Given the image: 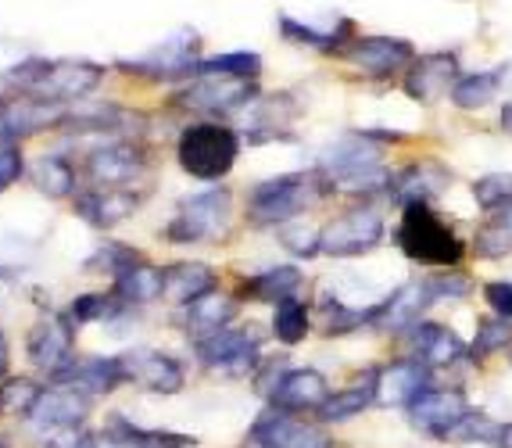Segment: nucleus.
<instances>
[{
	"label": "nucleus",
	"mask_w": 512,
	"mask_h": 448,
	"mask_svg": "<svg viewBox=\"0 0 512 448\" xmlns=\"http://www.w3.org/2000/svg\"><path fill=\"white\" fill-rule=\"evenodd\" d=\"M319 169L344 190H387L391 173L384 169V147L373 133H351L323 151Z\"/></svg>",
	"instance_id": "5"
},
{
	"label": "nucleus",
	"mask_w": 512,
	"mask_h": 448,
	"mask_svg": "<svg viewBox=\"0 0 512 448\" xmlns=\"http://www.w3.org/2000/svg\"><path fill=\"white\" fill-rule=\"evenodd\" d=\"M473 201H477V208H484L487 216L498 212V208H505L512 201V173L480 176V180L473 183Z\"/></svg>",
	"instance_id": "42"
},
{
	"label": "nucleus",
	"mask_w": 512,
	"mask_h": 448,
	"mask_svg": "<svg viewBox=\"0 0 512 448\" xmlns=\"http://www.w3.org/2000/svg\"><path fill=\"white\" fill-rule=\"evenodd\" d=\"M29 180L40 194L47 198H72L76 194V165L65 162L58 155H40L33 165H29Z\"/></svg>",
	"instance_id": "33"
},
{
	"label": "nucleus",
	"mask_w": 512,
	"mask_h": 448,
	"mask_svg": "<svg viewBox=\"0 0 512 448\" xmlns=\"http://www.w3.org/2000/svg\"><path fill=\"white\" fill-rule=\"evenodd\" d=\"M512 345V319H484L477 327V337H473V348L470 352L477 355V359H487V355L495 352H505V348Z\"/></svg>",
	"instance_id": "43"
},
{
	"label": "nucleus",
	"mask_w": 512,
	"mask_h": 448,
	"mask_svg": "<svg viewBox=\"0 0 512 448\" xmlns=\"http://www.w3.org/2000/svg\"><path fill=\"white\" fill-rule=\"evenodd\" d=\"M384 241V216L373 205H355L323 226L326 259H355Z\"/></svg>",
	"instance_id": "8"
},
{
	"label": "nucleus",
	"mask_w": 512,
	"mask_h": 448,
	"mask_svg": "<svg viewBox=\"0 0 512 448\" xmlns=\"http://www.w3.org/2000/svg\"><path fill=\"white\" fill-rule=\"evenodd\" d=\"M330 398V384L319 370L312 366H301V370H287L283 380L276 384V391L269 395V405L280 409V413H319L323 402Z\"/></svg>",
	"instance_id": "20"
},
{
	"label": "nucleus",
	"mask_w": 512,
	"mask_h": 448,
	"mask_svg": "<svg viewBox=\"0 0 512 448\" xmlns=\"http://www.w3.org/2000/svg\"><path fill=\"white\" fill-rule=\"evenodd\" d=\"M452 187V173L437 162H416V165H405L402 173L391 176V194L394 201H402V205H416V201H427L437 198L441 190Z\"/></svg>",
	"instance_id": "25"
},
{
	"label": "nucleus",
	"mask_w": 512,
	"mask_h": 448,
	"mask_svg": "<svg viewBox=\"0 0 512 448\" xmlns=\"http://www.w3.org/2000/svg\"><path fill=\"white\" fill-rule=\"evenodd\" d=\"M126 380L140 384L144 391L154 395H176L187 384V373H183L180 359H172L169 352H158V348H133V352L119 355Z\"/></svg>",
	"instance_id": "17"
},
{
	"label": "nucleus",
	"mask_w": 512,
	"mask_h": 448,
	"mask_svg": "<svg viewBox=\"0 0 512 448\" xmlns=\"http://www.w3.org/2000/svg\"><path fill=\"white\" fill-rule=\"evenodd\" d=\"M197 359L205 362L208 370L226 373V377H251L258 366V337L255 330H237L226 327L219 334L197 341Z\"/></svg>",
	"instance_id": "12"
},
{
	"label": "nucleus",
	"mask_w": 512,
	"mask_h": 448,
	"mask_svg": "<svg viewBox=\"0 0 512 448\" xmlns=\"http://www.w3.org/2000/svg\"><path fill=\"white\" fill-rule=\"evenodd\" d=\"M104 438L122 448H194L197 445L194 434L162 431V427H140V423H129L126 416H111Z\"/></svg>",
	"instance_id": "30"
},
{
	"label": "nucleus",
	"mask_w": 512,
	"mask_h": 448,
	"mask_svg": "<svg viewBox=\"0 0 512 448\" xmlns=\"http://www.w3.org/2000/svg\"><path fill=\"white\" fill-rule=\"evenodd\" d=\"M398 248H402L405 259L434 269H455L466 255V244L459 241V233L444 223L427 201L405 205L402 226H398Z\"/></svg>",
	"instance_id": "4"
},
{
	"label": "nucleus",
	"mask_w": 512,
	"mask_h": 448,
	"mask_svg": "<svg viewBox=\"0 0 512 448\" xmlns=\"http://www.w3.org/2000/svg\"><path fill=\"white\" fill-rule=\"evenodd\" d=\"M147 169H151V155L137 137L94 147L83 162V176L90 180V187H133Z\"/></svg>",
	"instance_id": "9"
},
{
	"label": "nucleus",
	"mask_w": 512,
	"mask_h": 448,
	"mask_svg": "<svg viewBox=\"0 0 512 448\" xmlns=\"http://www.w3.org/2000/svg\"><path fill=\"white\" fill-rule=\"evenodd\" d=\"M301 291V269L294 266H273L258 276H248L244 287H240V298H251V302H273L280 305L283 298H294Z\"/></svg>",
	"instance_id": "32"
},
{
	"label": "nucleus",
	"mask_w": 512,
	"mask_h": 448,
	"mask_svg": "<svg viewBox=\"0 0 512 448\" xmlns=\"http://www.w3.org/2000/svg\"><path fill=\"white\" fill-rule=\"evenodd\" d=\"M86 413H90V398H86L83 391L54 384V388L43 391L33 416H29V423H33L36 431L54 434V431H69V427H83Z\"/></svg>",
	"instance_id": "21"
},
{
	"label": "nucleus",
	"mask_w": 512,
	"mask_h": 448,
	"mask_svg": "<svg viewBox=\"0 0 512 448\" xmlns=\"http://www.w3.org/2000/svg\"><path fill=\"white\" fill-rule=\"evenodd\" d=\"M473 251H477L480 259H505V255H512V201L487 216V223L473 237Z\"/></svg>",
	"instance_id": "34"
},
{
	"label": "nucleus",
	"mask_w": 512,
	"mask_h": 448,
	"mask_svg": "<svg viewBox=\"0 0 512 448\" xmlns=\"http://www.w3.org/2000/svg\"><path fill=\"white\" fill-rule=\"evenodd\" d=\"M498 427H502V423L487 420L484 413H470V416H462V420L455 423V431L448 434V441H487V445H495Z\"/></svg>",
	"instance_id": "44"
},
{
	"label": "nucleus",
	"mask_w": 512,
	"mask_h": 448,
	"mask_svg": "<svg viewBox=\"0 0 512 448\" xmlns=\"http://www.w3.org/2000/svg\"><path fill=\"white\" fill-rule=\"evenodd\" d=\"M144 259L137 248H129V244H104V248H97V255L90 262H86V269H104L108 276H115L119 269H126L129 262Z\"/></svg>",
	"instance_id": "45"
},
{
	"label": "nucleus",
	"mask_w": 512,
	"mask_h": 448,
	"mask_svg": "<svg viewBox=\"0 0 512 448\" xmlns=\"http://www.w3.org/2000/svg\"><path fill=\"white\" fill-rule=\"evenodd\" d=\"M26 173H29V165H26V158H22V151H18V144H0V194L8 187H15Z\"/></svg>",
	"instance_id": "47"
},
{
	"label": "nucleus",
	"mask_w": 512,
	"mask_h": 448,
	"mask_svg": "<svg viewBox=\"0 0 512 448\" xmlns=\"http://www.w3.org/2000/svg\"><path fill=\"white\" fill-rule=\"evenodd\" d=\"M144 205V190L137 187H90L76 190V216L97 230H111Z\"/></svg>",
	"instance_id": "18"
},
{
	"label": "nucleus",
	"mask_w": 512,
	"mask_h": 448,
	"mask_svg": "<svg viewBox=\"0 0 512 448\" xmlns=\"http://www.w3.org/2000/svg\"><path fill=\"white\" fill-rule=\"evenodd\" d=\"M276 241L291 251L294 259H316V255H323V226H316L305 216H294L276 226Z\"/></svg>",
	"instance_id": "35"
},
{
	"label": "nucleus",
	"mask_w": 512,
	"mask_h": 448,
	"mask_svg": "<svg viewBox=\"0 0 512 448\" xmlns=\"http://www.w3.org/2000/svg\"><path fill=\"white\" fill-rule=\"evenodd\" d=\"M18 276V269H11V266H0V284H8V280H15Z\"/></svg>",
	"instance_id": "53"
},
{
	"label": "nucleus",
	"mask_w": 512,
	"mask_h": 448,
	"mask_svg": "<svg viewBox=\"0 0 512 448\" xmlns=\"http://www.w3.org/2000/svg\"><path fill=\"white\" fill-rule=\"evenodd\" d=\"M459 54L452 51H434V54H423L409 65L405 72V94L409 101L416 104H434L441 101L444 94H452L455 83H459Z\"/></svg>",
	"instance_id": "15"
},
{
	"label": "nucleus",
	"mask_w": 512,
	"mask_h": 448,
	"mask_svg": "<svg viewBox=\"0 0 512 448\" xmlns=\"http://www.w3.org/2000/svg\"><path fill=\"white\" fill-rule=\"evenodd\" d=\"M412 352L416 359L427 366V370H444V366H455V362L466 355V345L459 341L452 327L444 323H419L412 330Z\"/></svg>",
	"instance_id": "28"
},
{
	"label": "nucleus",
	"mask_w": 512,
	"mask_h": 448,
	"mask_svg": "<svg viewBox=\"0 0 512 448\" xmlns=\"http://www.w3.org/2000/svg\"><path fill=\"white\" fill-rule=\"evenodd\" d=\"M255 448H333V438L316 423L294 420L291 413L265 409L251 427Z\"/></svg>",
	"instance_id": "14"
},
{
	"label": "nucleus",
	"mask_w": 512,
	"mask_h": 448,
	"mask_svg": "<svg viewBox=\"0 0 512 448\" xmlns=\"http://www.w3.org/2000/svg\"><path fill=\"white\" fill-rule=\"evenodd\" d=\"M484 302L502 319H512V280H491L484 287Z\"/></svg>",
	"instance_id": "49"
},
{
	"label": "nucleus",
	"mask_w": 512,
	"mask_h": 448,
	"mask_svg": "<svg viewBox=\"0 0 512 448\" xmlns=\"http://www.w3.org/2000/svg\"><path fill=\"white\" fill-rule=\"evenodd\" d=\"M126 380V370H122V359H104V355H90V359H72V366L54 377V384L61 388H76L83 391L86 398L108 395Z\"/></svg>",
	"instance_id": "23"
},
{
	"label": "nucleus",
	"mask_w": 512,
	"mask_h": 448,
	"mask_svg": "<svg viewBox=\"0 0 512 448\" xmlns=\"http://www.w3.org/2000/svg\"><path fill=\"white\" fill-rule=\"evenodd\" d=\"M219 276L208 262H172L162 269V298H169L172 305H190L201 294L215 291Z\"/></svg>",
	"instance_id": "27"
},
{
	"label": "nucleus",
	"mask_w": 512,
	"mask_h": 448,
	"mask_svg": "<svg viewBox=\"0 0 512 448\" xmlns=\"http://www.w3.org/2000/svg\"><path fill=\"white\" fill-rule=\"evenodd\" d=\"M43 388L29 377H4L0 380V416H33Z\"/></svg>",
	"instance_id": "38"
},
{
	"label": "nucleus",
	"mask_w": 512,
	"mask_h": 448,
	"mask_svg": "<svg viewBox=\"0 0 512 448\" xmlns=\"http://www.w3.org/2000/svg\"><path fill=\"white\" fill-rule=\"evenodd\" d=\"M43 448H97V434L86 431V427H69V431L47 434Z\"/></svg>",
	"instance_id": "48"
},
{
	"label": "nucleus",
	"mask_w": 512,
	"mask_h": 448,
	"mask_svg": "<svg viewBox=\"0 0 512 448\" xmlns=\"http://www.w3.org/2000/svg\"><path fill=\"white\" fill-rule=\"evenodd\" d=\"M434 298H466L473 291V280L459 269H437L434 276L427 280Z\"/></svg>",
	"instance_id": "46"
},
{
	"label": "nucleus",
	"mask_w": 512,
	"mask_h": 448,
	"mask_svg": "<svg viewBox=\"0 0 512 448\" xmlns=\"http://www.w3.org/2000/svg\"><path fill=\"white\" fill-rule=\"evenodd\" d=\"M430 302H434V291H430L427 280H409V284H402L398 291L387 294L373 323L380 330H391V334L416 330L419 327V316L427 312Z\"/></svg>",
	"instance_id": "22"
},
{
	"label": "nucleus",
	"mask_w": 512,
	"mask_h": 448,
	"mask_svg": "<svg viewBox=\"0 0 512 448\" xmlns=\"http://www.w3.org/2000/svg\"><path fill=\"white\" fill-rule=\"evenodd\" d=\"M72 341H76L72 319L65 316V312H43L26 337V355L36 370H43L54 380L65 366H72V359H76Z\"/></svg>",
	"instance_id": "11"
},
{
	"label": "nucleus",
	"mask_w": 512,
	"mask_h": 448,
	"mask_svg": "<svg viewBox=\"0 0 512 448\" xmlns=\"http://www.w3.org/2000/svg\"><path fill=\"white\" fill-rule=\"evenodd\" d=\"M233 219V194L230 190H201L190 194L176 208V219L165 226L169 244H201L226 237Z\"/></svg>",
	"instance_id": "6"
},
{
	"label": "nucleus",
	"mask_w": 512,
	"mask_h": 448,
	"mask_svg": "<svg viewBox=\"0 0 512 448\" xmlns=\"http://www.w3.org/2000/svg\"><path fill=\"white\" fill-rule=\"evenodd\" d=\"M273 334H276V341L287 348L301 345L308 334V305L298 302V298H283L273 312Z\"/></svg>",
	"instance_id": "39"
},
{
	"label": "nucleus",
	"mask_w": 512,
	"mask_h": 448,
	"mask_svg": "<svg viewBox=\"0 0 512 448\" xmlns=\"http://www.w3.org/2000/svg\"><path fill=\"white\" fill-rule=\"evenodd\" d=\"M298 119V101L291 94L265 97L262 104H251L248 126L240 137L248 144H273V140L291 137V122Z\"/></svg>",
	"instance_id": "24"
},
{
	"label": "nucleus",
	"mask_w": 512,
	"mask_h": 448,
	"mask_svg": "<svg viewBox=\"0 0 512 448\" xmlns=\"http://www.w3.org/2000/svg\"><path fill=\"white\" fill-rule=\"evenodd\" d=\"M111 294L119 298L122 305H147L154 298H162V269L151 266L147 259L129 262L126 269L111 276Z\"/></svg>",
	"instance_id": "31"
},
{
	"label": "nucleus",
	"mask_w": 512,
	"mask_h": 448,
	"mask_svg": "<svg viewBox=\"0 0 512 448\" xmlns=\"http://www.w3.org/2000/svg\"><path fill=\"white\" fill-rule=\"evenodd\" d=\"M337 183L323 169H301V173H280L255 183L248 194V219L255 226H280L301 216L308 205L330 198Z\"/></svg>",
	"instance_id": "2"
},
{
	"label": "nucleus",
	"mask_w": 512,
	"mask_h": 448,
	"mask_svg": "<svg viewBox=\"0 0 512 448\" xmlns=\"http://www.w3.org/2000/svg\"><path fill=\"white\" fill-rule=\"evenodd\" d=\"M341 58L351 61L362 76L387 79L394 72H402L405 65H412L416 51L409 40H398V36H355L341 51Z\"/></svg>",
	"instance_id": "13"
},
{
	"label": "nucleus",
	"mask_w": 512,
	"mask_h": 448,
	"mask_svg": "<svg viewBox=\"0 0 512 448\" xmlns=\"http://www.w3.org/2000/svg\"><path fill=\"white\" fill-rule=\"evenodd\" d=\"M8 337H4V330H0V377H4V373H8Z\"/></svg>",
	"instance_id": "51"
},
{
	"label": "nucleus",
	"mask_w": 512,
	"mask_h": 448,
	"mask_svg": "<svg viewBox=\"0 0 512 448\" xmlns=\"http://www.w3.org/2000/svg\"><path fill=\"white\" fill-rule=\"evenodd\" d=\"M240 158V133L230 130L226 122H190L176 140V162L187 176L201 183H219L222 176L233 173Z\"/></svg>",
	"instance_id": "3"
},
{
	"label": "nucleus",
	"mask_w": 512,
	"mask_h": 448,
	"mask_svg": "<svg viewBox=\"0 0 512 448\" xmlns=\"http://www.w3.org/2000/svg\"><path fill=\"white\" fill-rule=\"evenodd\" d=\"M502 79L505 69H487V72H473V76H462L452 90V101L459 104L462 112H477V108L495 101Z\"/></svg>",
	"instance_id": "36"
},
{
	"label": "nucleus",
	"mask_w": 512,
	"mask_h": 448,
	"mask_svg": "<svg viewBox=\"0 0 512 448\" xmlns=\"http://www.w3.org/2000/svg\"><path fill=\"white\" fill-rule=\"evenodd\" d=\"M498 122H502V130L512 137V101H505V104H502V115H498Z\"/></svg>",
	"instance_id": "52"
},
{
	"label": "nucleus",
	"mask_w": 512,
	"mask_h": 448,
	"mask_svg": "<svg viewBox=\"0 0 512 448\" xmlns=\"http://www.w3.org/2000/svg\"><path fill=\"white\" fill-rule=\"evenodd\" d=\"M470 402H466V395L462 391H448V388H427L423 395L416 398V402L409 405V420L416 431L430 434V438H441L448 441V434L455 431V423L462 420V416H470Z\"/></svg>",
	"instance_id": "16"
},
{
	"label": "nucleus",
	"mask_w": 512,
	"mask_h": 448,
	"mask_svg": "<svg viewBox=\"0 0 512 448\" xmlns=\"http://www.w3.org/2000/svg\"><path fill=\"white\" fill-rule=\"evenodd\" d=\"M280 33H283V40H291V44L312 47V51L326 54V58H341L344 47L355 40V22L341 18V22L330 29H312V26H305V22H298V18L280 15Z\"/></svg>",
	"instance_id": "29"
},
{
	"label": "nucleus",
	"mask_w": 512,
	"mask_h": 448,
	"mask_svg": "<svg viewBox=\"0 0 512 448\" xmlns=\"http://www.w3.org/2000/svg\"><path fill=\"white\" fill-rule=\"evenodd\" d=\"M427 391V366L419 359H394L373 373V398L387 409H409Z\"/></svg>",
	"instance_id": "19"
},
{
	"label": "nucleus",
	"mask_w": 512,
	"mask_h": 448,
	"mask_svg": "<svg viewBox=\"0 0 512 448\" xmlns=\"http://www.w3.org/2000/svg\"><path fill=\"white\" fill-rule=\"evenodd\" d=\"M233 316H237V302H233L230 294L208 291V294H201L197 302L183 305V330L194 337V345H197V341H205V337L230 327Z\"/></svg>",
	"instance_id": "26"
},
{
	"label": "nucleus",
	"mask_w": 512,
	"mask_h": 448,
	"mask_svg": "<svg viewBox=\"0 0 512 448\" xmlns=\"http://www.w3.org/2000/svg\"><path fill=\"white\" fill-rule=\"evenodd\" d=\"M498 448H512V423H502L498 427V441H495Z\"/></svg>",
	"instance_id": "50"
},
{
	"label": "nucleus",
	"mask_w": 512,
	"mask_h": 448,
	"mask_svg": "<svg viewBox=\"0 0 512 448\" xmlns=\"http://www.w3.org/2000/svg\"><path fill=\"white\" fill-rule=\"evenodd\" d=\"M0 83L11 94H29L36 101L76 104L101 87L104 69L86 58H40V54H29V58L15 61L0 76Z\"/></svg>",
	"instance_id": "1"
},
{
	"label": "nucleus",
	"mask_w": 512,
	"mask_h": 448,
	"mask_svg": "<svg viewBox=\"0 0 512 448\" xmlns=\"http://www.w3.org/2000/svg\"><path fill=\"white\" fill-rule=\"evenodd\" d=\"M258 97L255 79H240V76H222V72H205V76H194L180 94L172 97L176 108L197 115H230L248 108Z\"/></svg>",
	"instance_id": "7"
},
{
	"label": "nucleus",
	"mask_w": 512,
	"mask_h": 448,
	"mask_svg": "<svg viewBox=\"0 0 512 448\" xmlns=\"http://www.w3.org/2000/svg\"><path fill=\"white\" fill-rule=\"evenodd\" d=\"M369 405H376V398H373V377H369L366 388L330 391V398H326L323 409H319V420H323V423H341V420H351V416L366 413Z\"/></svg>",
	"instance_id": "37"
},
{
	"label": "nucleus",
	"mask_w": 512,
	"mask_h": 448,
	"mask_svg": "<svg viewBox=\"0 0 512 448\" xmlns=\"http://www.w3.org/2000/svg\"><path fill=\"white\" fill-rule=\"evenodd\" d=\"M197 54H201V36L190 26L176 29V33L158 44L154 51H147L137 61H119L122 72H133V76H147V79H183L197 69Z\"/></svg>",
	"instance_id": "10"
},
{
	"label": "nucleus",
	"mask_w": 512,
	"mask_h": 448,
	"mask_svg": "<svg viewBox=\"0 0 512 448\" xmlns=\"http://www.w3.org/2000/svg\"><path fill=\"white\" fill-rule=\"evenodd\" d=\"M205 72H222V76H240V79H258L262 72V58L255 51H226L215 54V58L197 61L194 76H205Z\"/></svg>",
	"instance_id": "41"
},
{
	"label": "nucleus",
	"mask_w": 512,
	"mask_h": 448,
	"mask_svg": "<svg viewBox=\"0 0 512 448\" xmlns=\"http://www.w3.org/2000/svg\"><path fill=\"white\" fill-rule=\"evenodd\" d=\"M119 309L126 305L115 298V294H104V291H86V294H76L65 309V316L72 319V327H86V323H97V319H108L115 316Z\"/></svg>",
	"instance_id": "40"
}]
</instances>
